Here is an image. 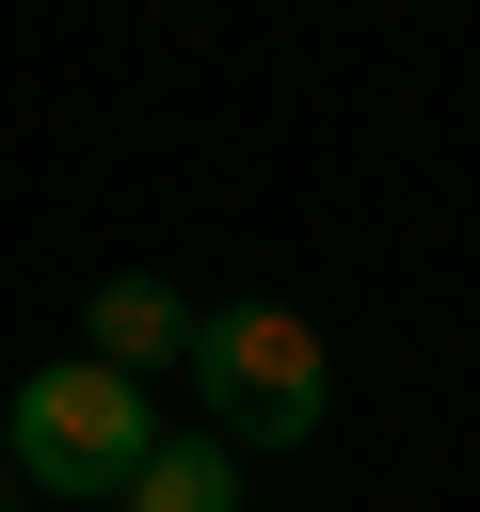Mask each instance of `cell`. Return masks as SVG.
Returning <instances> with one entry per match:
<instances>
[{"label":"cell","mask_w":480,"mask_h":512,"mask_svg":"<svg viewBox=\"0 0 480 512\" xmlns=\"http://www.w3.org/2000/svg\"><path fill=\"white\" fill-rule=\"evenodd\" d=\"M192 400H208L224 448H304V432L336 416V352H320V320H288V304H208V320H192Z\"/></svg>","instance_id":"1"},{"label":"cell","mask_w":480,"mask_h":512,"mask_svg":"<svg viewBox=\"0 0 480 512\" xmlns=\"http://www.w3.org/2000/svg\"><path fill=\"white\" fill-rule=\"evenodd\" d=\"M0 448H16L32 496H128V464L160 448V400H144V368L80 352V368H32L0 400Z\"/></svg>","instance_id":"2"},{"label":"cell","mask_w":480,"mask_h":512,"mask_svg":"<svg viewBox=\"0 0 480 512\" xmlns=\"http://www.w3.org/2000/svg\"><path fill=\"white\" fill-rule=\"evenodd\" d=\"M96 352L112 368H192V304L160 272H96Z\"/></svg>","instance_id":"3"},{"label":"cell","mask_w":480,"mask_h":512,"mask_svg":"<svg viewBox=\"0 0 480 512\" xmlns=\"http://www.w3.org/2000/svg\"><path fill=\"white\" fill-rule=\"evenodd\" d=\"M128 512H240V448L224 432H160L128 464Z\"/></svg>","instance_id":"4"},{"label":"cell","mask_w":480,"mask_h":512,"mask_svg":"<svg viewBox=\"0 0 480 512\" xmlns=\"http://www.w3.org/2000/svg\"><path fill=\"white\" fill-rule=\"evenodd\" d=\"M16 496H32V480H16V448H0V512H16Z\"/></svg>","instance_id":"5"}]
</instances>
